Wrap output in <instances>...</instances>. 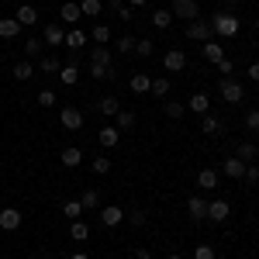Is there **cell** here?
<instances>
[{"mask_svg": "<svg viewBox=\"0 0 259 259\" xmlns=\"http://www.w3.org/2000/svg\"><path fill=\"white\" fill-rule=\"evenodd\" d=\"M221 173H225L228 180H242V177H245V162H242L239 156H232V159L221 162Z\"/></svg>", "mask_w": 259, "mask_h": 259, "instance_id": "2e32d148", "label": "cell"}, {"mask_svg": "<svg viewBox=\"0 0 259 259\" xmlns=\"http://www.w3.org/2000/svg\"><path fill=\"white\" fill-rule=\"evenodd\" d=\"M80 204H83V211H97L100 207V190L97 187H87L83 197H80Z\"/></svg>", "mask_w": 259, "mask_h": 259, "instance_id": "83f0119b", "label": "cell"}, {"mask_svg": "<svg viewBox=\"0 0 259 259\" xmlns=\"http://www.w3.org/2000/svg\"><path fill=\"white\" fill-rule=\"evenodd\" d=\"M97 142L104 145V149H114V145L121 142V132L114 128V124H104V128L97 132Z\"/></svg>", "mask_w": 259, "mask_h": 259, "instance_id": "d6986e66", "label": "cell"}, {"mask_svg": "<svg viewBox=\"0 0 259 259\" xmlns=\"http://www.w3.org/2000/svg\"><path fill=\"white\" fill-rule=\"evenodd\" d=\"M80 18H83L80 4H73V0H66V4L59 7V21H62V24H76Z\"/></svg>", "mask_w": 259, "mask_h": 259, "instance_id": "ac0fdd59", "label": "cell"}, {"mask_svg": "<svg viewBox=\"0 0 259 259\" xmlns=\"http://www.w3.org/2000/svg\"><path fill=\"white\" fill-rule=\"evenodd\" d=\"M256 28H259V18H256Z\"/></svg>", "mask_w": 259, "mask_h": 259, "instance_id": "680465c9", "label": "cell"}, {"mask_svg": "<svg viewBox=\"0 0 259 259\" xmlns=\"http://www.w3.org/2000/svg\"><path fill=\"white\" fill-rule=\"evenodd\" d=\"M35 73H38V66H35V62H31V59L18 62V66L11 69V76H14V80H18V83H31V80H35Z\"/></svg>", "mask_w": 259, "mask_h": 259, "instance_id": "30bf717a", "label": "cell"}, {"mask_svg": "<svg viewBox=\"0 0 259 259\" xmlns=\"http://www.w3.org/2000/svg\"><path fill=\"white\" fill-rule=\"evenodd\" d=\"M183 104H187V111H194V114H207V107H211L207 94H194V97L183 100Z\"/></svg>", "mask_w": 259, "mask_h": 259, "instance_id": "d4e9b609", "label": "cell"}, {"mask_svg": "<svg viewBox=\"0 0 259 259\" xmlns=\"http://www.w3.org/2000/svg\"><path fill=\"white\" fill-rule=\"evenodd\" d=\"M59 121H62V128H66V132H80L87 118H83V111H80V107H73V104H69V107H62Z\"/></svg>", "mask_w": 259, "mask_h": 259, "instance_id": "5b68a950", "label": "cell"}, {"mask_svg": "<svg viewBox=\"0 0 259 259\" xmlns=\"http://www.w3.org/2000/svg\"><path fill=\"white\" fill-rule=\"evenodd\" d=\"M97 111L104 114V118H118V111H121V100L118 97H104L97 104Z\"/></svg>", "mask_w": 259, "mask_h": 259, "instance_id": "f546056e", "label": "cell"}, {"mask_svg": "<svg viewBox=\"0 0 259 259\" xmlns=\"http://www.w3.org/2000/svg\"><path fill=\"white\" fill-rule=\"evenodd\" d=\"M235 156H239V159L245 162V166H249V162H252V159L259 156V149H256V145H252L249 139H245V142H239V145H235Z\"/></svg>", "mask_w": 259, "mask_h": 259, "instance_id": "484cf974", "label": "cell"}, {"mask_svg": "<svg viewBox=\"0 0 259 259\" xmlns=\"http://www.w3.org/2000/svg\"><path fill=\"white\" fill-rule=\"evenodd\" d=\"M197 187L200 190H214V187H218V169H200L197 173Z\"/></svg>", "mask_w": 259, "mask_h": 259, "instance_id": "4dcf8cb0", "label": "cell"}, {"mask_svg": "<svg viewBox=\"0 0 259 259\" xmlns=\"http://www.w3.org/2000/svg\"><path fill=\"white\" fill-rule=\"evenodd\" d=\"M211 35H214V31H211V21L197 18V21H190V24H187V38H190V41H200V45H204Z\"/></svg>", "mask_w": 259, "mask_h": 259, "instance_id": "277c9868", "label": "cell"}, {"mask_svg": "<svg viewBox=\"0 0 259 259\" xmlns=\"http://www.w3.org/2000/svg\"><path fill=\"white\" fill-rule=\"evenodd\" d=\"M149 24H152V28H159V31H166V28L173 24V11H166V7H162V11H152Z\"/></svg>", "mask_w": 259, "mask_h": 259, "instance_id": "f1b7e54d", "label": "cell"}, {"mask_svg": "<svg viewBox=\"0 0 259 259\" xmlns=\"http://www.w3.org/2000/svg\"><path fill=\"white\" fill-rule=\"evenodd\" d=\"M90 76L94 80H114V66H94L90 62Z\"/></svg>", "mask_w": 259, "mask_h": 259, "instance_id": "60d3db41", "label": "cell"}, {"mask_svg": "<svg viewBox=\"0 0 259 259\" xmlns=\"http://www.w3.org/2000/svg\"><path fill=\"white\" fill-rule=\"evenodd\" d=\"M38 107H56V94L52 90H38Z\"/></svg>", "mask_w": 259, "mask_h": 259, "instance_id": "7dc6e473", "label": "cell"}, {"mask_svg": "<svg viewBox=\"0 0 259 259\" xmlns=\"http://www.w3.org/2000/svg\"><path fill=\"white\" fill-rule=\"evenodd\" d=\"M62 214H66L69 221L83 218V204H80V200H66V204H62Z\"/></svg>", "mask_w": 259, "mask_h": 259, "instance_id": "8d00e7d4", "label": "cell"}, {"mask_svg": "<svg viewBox=\"0 0 259 259\" xmlns=\"http://www.w3.org/2000/svg\"><path fill=\"white\" fill-rule=\"evenodd\" d=\"M124 4H128V7H132V11H135V7H145V4H149V0H124Z\"/></svg>", "mask_w": 259, "mask_h": 259, "instance_id": "11a10c76", "label": "cell"}, {"mask_svg": "<svg viewBox=\"0 0 259 259\" xmlns=\"http://www.w3.org/2000/svg\"><path fill=\"white\" fill-rule=\"evenodd\" d=\"M132 14H135V11H132L128 4H124V7H118V18H121V21H132Z\"/></svg>", "mask_w": 259, "mask_h": 259, "instance_id": "f907efd6", "label": "cell"}, {"mask_svg": "<svg viewBox=\"0 0 259 259\" xmlns=\"http://www.w3.org/2000/svg\"><path fill=\"white\" fill-rule=\"evenodd\" d=\"M104 4H107L111 11H118V7H124V0H104Z\"/></svg>", "mask_w": 259, "mask_h": 259, "instance_id": "db71d44e", "label": "cell"}, {"mask_svg": "<svg viewBox=\"0 0 259 259\" xmlns=\"http://www.w3.org/2000/svg\"><path fill=\"white\" fill-rule=\"evenodd\" d=\"M128 87H132V94H149V87H152V76H145V73H135V76L128 80Z\"/></svg>", "mask_w": 259, "mask_h": 259, "instance_id": "e575fe53", "label": "cell"}, {"mask_svg": "<svg viewBox=\"0 0 259 259\" xmlns=\"http://www.w3.org/2000/svg\"><path fill=\"white\" fill-rule=\"evenodd\" d=\"M121 221H124V211H121L118 204H107V207H100V225H104V228H118Z\"/></svg>", "mask_w": 259, "mask_h": 259, "instance_id": "52a82bcc", "label": "cell"}, {"mask_svg": "<svg viewBox=\"0 0 259 259\" xmlns=\"http://www.w3.org/2000/svg\"><path fill=\"white\" fill-rule=\"evenodd\" d=\"M83 159H87V156H83V149H76V145H69V149H62V152H59V162L66 166V169H76Z\"/></svg>", "mask_w": 259, "mask_h": 259, "instance_id": "9a60e30c", "label": "cell"}, {"mask_svg": "<svg viewBox=\"0 0 259 259\" xmlns=\"http://www.w3.org/2000/svg\"><path fill=\"white\" fill-rule=\"evenodd\" d=\"M69 235H73V242H87L90 239V225H87L83 218H76L73 225H69Z\"/></svg>", "mask_w": 259, "mask_h": 259, "instance_id": "836d02e7", "label": "cell"}, {"mask_svg": "<svg viewBox=\"0 0 259 259\" xmlns=\"http://www.w3.org/2000/svg\"><path fill=\"white\" fill-rule=\"evenodd\" d=\"M135 259H152V252H149L145 245H139V249H135Z\"/></svg>", "mask_w": 259, "mask_h": 259, "instance_id": "f5cc1de1", "label": "cell"}, {"mask_svg": "<svg viewBox=\"0 0 259 259\" xmlns=\"http://www.w3.org/2000/svg\"><path fill=\"white\" fill-rule=\"evenodd\" d=\"M245 128H249V132H259V107H252V111L245 114Z\"/></svg>", "mask_w": 259, "mask_h": 259, "instance_id": "c3c4849f", "label": "cell"}, {"mask_svg": "<svg viewBox=\"0 0 259 259\" xmlns=\"http://www.w3.org/2000/svg\"><path fill=\"white\" fill-rule=\"evenodd\" d=\"M21 211L18 207H0V232H18L21 228Z\"/></svg>", "mask_w": 259, "mask_h": 259, "instance_id": "8992f818", "label": "cell"}, {"mask_svg": "<svg viewBox=\"0 0 259 259\" xmlns=\"http://www.w3.org/2000/svg\"><path fill=\"white\" fill-rule=\"evenodd\" d=\"M59 69H62V62H59V56H56V52L38 59V73H45V76H59Z\"/></svg>", "mask_w": 259, "mask_h": 259, "instance_id": "44dd1931", "label": "cell"}, {"mask_svg": "<svg viewBox=\"0 0 259 259\" xmlns=\"http://www.w3.org/2000/svg\"><path fill=\"white\" fill-rule=\"evenodd\" d=\"M80 11H83V18H97L100 11H104V0H83Z\"/></svg>", "mask_w": 259, "mask_h": 259, "instance_id": "74e56055", "label": "cell"}, {"mask_svg": "<svg viewBox=\"0 0 259 259\" xmlns=\"http://www.w3.org/2000/svg\"><path fill=\"white\" fill-rule=\"evenodd\" d=\"M162 66H166V73H180V69L187 66V56H183L180 49H166V56H162Z\"/></svg>", "mask_w": 259, "mask_h": 259, "instance_id": "8fae6325", "label": "cell"}, {"mask_svg": "<svg viewBox=\"0 0 259 259\" xmlns=\"http://www.w3.org/2000/svg\"><path fill=\"white\" fill-rule=\"evenodd\" d=\"M114 49L128 56V52H135V38H132V35H124V38H118V41H114Z\"/></svg>", "mask_w": 259, "mask_h": 259, "instance_id": "bcb514c9", "label": "cell"}, {"mask_svg": "<svg viewBox=\"0 0 259 259\" xmlns=\"http://www.w3.org/2000/svg\"><path fill=\"white\" fill-rule=\"evenodd\" d=\"M166 259H183V256H177V252H173V256H166Z\"/></svg>", "mask_w": 259, "mask_h": 259, "instance_id": "6f0895ef", "label": "cell"}, {"mask_svg": "<svg viewBox=\"0 0 259 259\" xmlns=\"http://www.w3.org/2000/svg\"><path fill=\"white\" fill-rule=\"evenodd\" d=\"M169 90H173V83H169V76H152V87H149V94H152V97L166 100V97H169Z\"/></svg>", "mask_w": 259, "mask_h": 259, "instance_id": "7402d4cb", "label": "cell"}, {"mask_svg": "<svg viewBox=\"0 0 259 259\" xmlns=\"http://www.w3.org/2000/svg\"><path fill=\"white\" fill-rule=\"evenodd\" d=\"M200 52H204V59H207V62H221V59H225V45H221L218 38H207Z\"/></svg>", "mask_w": 259, "mask_h": 259, "instance_id": "ffe728a7", "label": "cell"}, {"mask_svg": "<svg viewBox=\"0 0 259 259\" xmlns=\"http://www.w3.org/2000/svg\"><path fill=\"white\" fill-rule=\"evenodd\" d=\"M200 132L214 139V135H225V124H221V118H214V114L207 111V114H200Z\"/></svg>", "mask_w": 259, "mask_h": 259, "instance_id": "4fadbf2b", "label": "cell"}, {"mask_svg": "<svg viewBox=\"0 0 259 259\" xmlns=\"http://www.w3.org/2000/svg\"><path fill=\"white\" fill-rule=\"evenodd\" d=\"M218 94L225 104H242V97H245V90H242L239 80H232V76H221L218 80Z\"/></svg>", "mask_w": 259, "mask_h": 259, "instance_id": "7a4b0ae2", "label": "cell"}, {"mask_svg": "<svg viewBox=\"0 0 259 259\" xmlns=\"http://www.w3.org/2000/svg\"><path fill=\"white\" fill-rule=\"evenodd\" d=\"M256 149H259V145H256Z\"/></svg>", "mask_w": 259, "mask_h": 259, "instance_id": "91938a15", "label": "cell"}, {"mask_svg": "<svg viewBox=\"0 0 259 259\" xmlns=\"http://www.w3.org/2000/svg\"><path fill=\"white\" fill-rule=\"evenodd\" d=\"M21 35V24L14 18H0V38L4 41H11V38H18Z\"/></svg>", "mask_w": 259, "mask_h": 259, "instance_id": "603a6c76", "label": "cell"}, {"mask_svg": "<svg viewBox=\"0 0 259 259\" xmlns=\"http://www.w3.org/2000/svg\"><path fill=\"white\" fill-rule=\"evenodd\" d=\"M187 211H190V221H194V225L207 221V200L204 197H190L187 200Z\"/></svg>", "mask_w": 259, "mask_h": 259, "instance_id": "7c38bea8", "label": "cell"}, {"mask_svg": "<svg viewBox=\"0 0 259 259\" xmlns=\"http://www.w3.org/2000/svg\"><path fill=\"white\" fill-rule=\"evenodd\" d=\"M69 259H90V256H87V252H73Z\"/></svg>", "mask_w": 259, "mask_h": 259, "instance_id": "9f6ffc18", "label": "cell"}, {"mask_svg": "<svg viewBox=\"0 0 259 259\" xmlns=\"http://www.w3.org/2000/svg\"><path fill=\"white\" fill-rule=\"evenodd\" d=\"M90 38L97 41V45H111V28H107V24H97V28L90 31Z\"/></svg>", "mask_w": 259, "mask_h": 259, "instance_id": "f35d334b", "label": "cell"}, {"mask_svg": "<svg viewBox=\"0 0 259 259\" xmlns=\"http://www.w3.org/2000/svg\"><path fill=\"white\" fill-rule=\"evenodd\" d=\"M24 56H28V59H41V56H45V41L41 38H28L24 41Z\"/></svg>", "mask_w": 259, "mask_h": 259, "instance_id": "d590c367", "label": "cell"}, {"mask_svg": "<svg viewBox=\"0 0 259 259\" xmlns=\"http://www.w3.org/2000/svg\"><path fill=\"white\" fill-rule=\"evenodd\" d=\"M59 83H62V87H76V83H80V66H76V62H62Z\"/></svg>", "mask_w": 259, "mask_h": 259, "instance_id": "e0dca14e", "label": "cell"}, {"mask_svg": "<svg viewBox=\"0 0 259 259\" xmlns=\"http://www.w3.org/2000/svg\"><path fill=\"white\" fill-rule=\"evenodd\" d=\"M83 45H87V35H83V28H69V31H66V49L80 52Z\"/></svg>", "mask_w": 259, "mask_h": 259, "instance_id": "4316f807", "label": "cell"}, {"mask_svg": "<svg viewBox=\"0 0 259 259\" xmlns=\"http://www.w3.org/2000/svg\"><path fill=\"white\" fill-rule=\"evenodd\" d=\"M211 31H214L221 41H225V38H235V35H239V18H235L232 11H218V14L211 18Z\"/></svg>", "mask_w": 259, "mask_h": 259, "instance_id": "6da1fadb", "label": "cell"}, {"mask_svg": "<svg viewBox=\"0 0 259 259\" xmlns=\"http://www.w3.org/2000/svg\"><path fill=\"white\" fill-rule=\"evenodd\" d=\"M135 124H139L135 111H124V107H121V111H118V124H114V128H118V132H132Z\"/></svg>", "mask_w": 259, "mask_h": 259, "instance_id": "d6a6232c", "label": "cell"}, {"mask_svg": "<svg viewBox=\"0 0 259 259\" xmlns=\"http://www.w3.org/2000/svg\"><path fill=\"white\" fill-rule=\"evenodd\" d=\"M135 52H139L142 59H149V56L156 52V45H152V38H139V41H135Z\"/></svg>", "mask_w": 259, "mask_h": 259, "instance_id": "ee69618b", "label": "cell"}, {"mask_svg": "<svg viewBox=\"0 0 259 259\" xmlns=\"http://www.w3.org/2000/svg\"><path fill=\"white\" fill-rule=\"evenodd\" d=\"M249 80L259 83V62H249Z\"/></svg>", "mask_w": 259, "mask_h": 259, "instance_id": "816d5d0a", "label": "cell"}, {"mask_svg": "<svg viewBox=\"0 0 259 259\" xmlns=\"http://www.w3.org/2000/svg\"><path fill=\"white\" fill-rule=\"evenodd\" d=\"M90 169H94L97 177H107V173H111V159H107V156H94V162H90Z\"/></svg>", "mask_w": 259, "mask_h": 259, "instance_id": "ab89813d", "label": "cell"}, {"mask_svg": "<svg viewBox=\"0 0 259 259\" xmlns=\"http://www.w3.org/2000/svg\"><path fill=\"white\" fill-rule=\"evenodd\" d=\"M194 259H218V252H214V245L200 242V245H194Z\"/></svg>", "mask_w": 259, "mask_h": 259, "instance_id": "b9f144b4", "label": "cell"}, {"mask_svg": "<svg viewBox=\"0 0 259 259\" xmlns=\"http://www.w3.org/2000/svg\"><path fill=\"white\" fill-rule=\"evenodd\" d=\"M228 214H232V207H228V200H207V218L211 221H228Z\"/></svg>", "mask_w": 259, "mask_h": 259, "instance_id": "5bb4252c", "label": "cell"}, {"mask_svg": "<svg viewBox=\"0 0 259 259\" xmlns=\"http://www.w3.org/2000/svg\"><path fill=\"white\" fill-rule=\"evenodd\" d=\"M124 221L135 225V228H142V225H145V211H142V207H132V211H124Z\"/></svg>", "mask_w": 259, "mask_h": 259, "instance_id": "7bdbcfd3", "label": "cell"}, {"mask_svg": "<svg viewBox=\"0 0 259 259\" xmlns=\"http://www.w3.org/2000/svg\"><path fill=\"white\" fill-rule=\"evenodd\" d=\"M41 41H45L49 49H59V45H66V31H62V24H45Z\"/></svg>", "mask_w": 259, "mask_h": 259, "instance_id": "ba28073f", "label": "cell"}, {"mask_svg": "<svg viewBox=\"0 0 259 259\" xmlns=\"http://www.w3.org/2000/svg\"><path fill=\"white\" fill-rule=\"evenodd\" d=\"M14 21H18L21 28H31V24H38V7H31V4H21L18 11H14Z\"/></svg>", "mask_w": 259, "mask_h": 259, "instance_id": "9c48e42d", "label": "cell"}, {"mask_svg": "<svg viewBox=\"0 0 259 259\" xmlns=\"http://www.w3.org/2000/svg\"><path fill=\"white\" fill-rule=\"evenodd\" d=\"M214 66H218V73H221V76H232V73H235V62L228 59V56H225L221 62H214Z\"/></svg>", "mask_w": 259, "mask_h": 259, "instance_id": "681fc988", "label": "cell"}, {"mask_svg": "<svg viewBox=\"0 0 259 259\" xmlns=\"http://www.w3.org/2000/svg\"><path fill=\"white\" fill-rule=\"evenodd\" d=\"M173 18H180V21H197L200 18V4L197 0H173Z\"/></svg>", "mask_w": 259, "mask_h": 259, "instance_id": "3957f363", "label": "cell"}, {"mask_svg": "<svg viewBox=\"0 0 259 259\" xmlns=\"http://www.w3.org/2000/svg\"><path fill=\"white\" fill-rule=\"evenodd\" d=\"M90 62H94V66H114V62H111V49H107V45L90 49Z\"/></svg>", "mask_w": 259, "mask_h": 259, "instance_id": "1f68e13d", "label": "cell"}, {"mask_svg": "<svg viewBox=\"0 0 259 259\" xmlns=\"http://www.w3.org/2000/svg\"><path fill=\"white\" fill-rule=\"evenodd\" d=\"M162 111H166V118H169V121H180L183 114H187V104H183V100H169V97H166Z\"/></svg>", "mask_w": 259, "mask_h": 259, "instance_id": "cb8c5ba5", "label": "cell"}, {"mask_svg": "<svg viewBox=\"0 0 259 259\" xmlns=\"http://www.w3.org/2000/svg\"><path fill=\"white\" fill-rule=\"evenodd\" d=\"M242 180H245L249 187H259V166H256V162H249V166H245V177H242Z\"/></svg>", "mask_w": 259, "mask_h": 259, "instance_id": "f6af8a7d", "label": "cell"}]
</instances>
